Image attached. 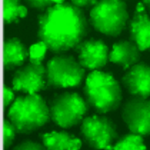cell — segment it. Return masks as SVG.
Listing matches in <instances>:
<instances>
[{
  "label": "cell",
  "mask_w": 150,
  "mask_h": 150,
  "mask_svg": "<svg viewBox=\"0 0 150 150\" xmlns=\"http://www.w3.org/2000/svg\"><path fill=\"white\" fill-rule=\"evenodd\" d=\"M38 23L39 40L56 54L74 49L89 32L82 9L69 2L55 4L42 11Z\"/></svg>",
  "instance_id": "cell-1"
},
{
  "label": "cell",
  "mask_w": 150,
  "mask_h": 150,
  "mask_svg": "<svg viewBox=\"0 0 150 150\" xmlns=\"http://www.w3.org/2000/svg\"><path fill=\"white\" fill-rule=\"evenodd\" d=\"M84 93L89 106L100 114L115 110L122 98L120 86L112 74L99 70L87 76Z\"/></svg>",
  "instance_id": "cell-2"
},
{
  "label": "cell",
  "mask_w": 150,
  "mask_h": 150,
  "mask_svg": "<svg viewBox=\"0 0 150 150\" xmlns=\"http://www.w3.org/2000/svg\"><path fill=\"white\" fill-rule=\"evenodd\" d=\"M8 117L19 134H30L45 125L50 118L49 107L37 93L18 97L11 105Z\"/></svg>",
  "instance_id": "cell-3"
},
{
  "label": "cell",
  "mask_w": 150,
  "mask_h": 150,
  "mask_svg": "<svg viewBox=\"0 0 150 150\" xmlns=\"http://www.w3.org/2000/svg\"><path fill=\"white\" fill-rule=\"evenodd\" d=\"M129 19L124 0H98L90 12V22L98 32L117 36L126 28Z\"/></svg>",
  "instance_id": "cell-4"
},
{
  "label": "cell",
  "mask_w": 150,
  "mask_h": 150,
  "mask_svg": "<svg viewBox=\"0 0 150 150\" xmlns=\"http://www.w3.org/2000/svg\"><path fill=\"white\" fill-rule=\"evenodd\" d=\"M46 88L78 87L83 81L85 69L69 54H58L47 63Z\"/></svg>",
  "instance_id": "cell-5"
},
{
  "label": "cell",
  "mask_w": 150,
  "mask_h": 150,
  "mask_svg": "<svg viewBox=\"0 0 150 150\" xmlns=\"http://www.w3.org/2000/svg\"><path fill=\"white\" fill-rule=\"evenodd\" d=\"M49 108L54 123L60 127L69 128L83 121L89 105L78 93L64 92L52 98Z\"/></svg>",
  "instance_id": "cell-6"
},
{
  "label": "cell",
  "mask_w": 150,
  "mask_h": 150,
  "mask_svg": "<svg viewBox=\"0 0 150 150\" xmlns=\"http://www.w3.org/2000/svg\"><path fill=\"white\" fill-rule=\"evenodd\" d=\"M80 134L84 142L93 148L112 149L118 138L117 127L108 117L93 115L81 121Z\"/></svg>",
  "instance_id": "cell-7"
},
{
  "label": "cell",
  "mask_w": 150,
  "mask_h": 150,
  "mask_svg": "<svg viewBox=\"0 0 150 150\" xmlns=\"http://www.w3.org/2000/svg\"><path fill=\"white\" fill-rule=\"evenodd\" d=\"M121 117L131 132L150 135V99L131 96L122 104Z\"/></svg>",
  "instance_id": "cell-8"
},
{
  "label": "cell",
  "mask_w": 150,
  "mask_h": 150,
  "mask_svg": "<svg viewBox=\"0 0 150 150\" xmlns=\"http://www.w3.org/2000/svg\"><path fill=\"white\" fill-rule=\"evenodd\" d=\"M13 89L26 94L46 88V70L42 63H29L18 69L12 78Z\"/></svg>",
  "instance_id": "cell-9"
},
{
  "label": "cell",
  "mask_w": 150,
  "mask_h": 150,
  "mask_svg": "<svg viewBox=\"0 0 150 150\" xmlns=\"http://www.w3.org/2000/svg\"><path fill=\"white\" fill-rule=\"evenodd\" d=\"M74 50L80 64L85 69L98 70L104 67L108 59V49L100 39L91 38L80 42Z\"/></svg>",
  "instance_id": "cell-10"
},
{
  "label": "cell",
  "mask_w": 150,
  "mask_h": 150,
  "mask_svg": "<svg viewBox=\"0 0 150 150\" xmlns=\"http://www.w3.org/2000/svg\"><path fill=\"white\" fill-rule=\"evenodd\" d=\"M122 83L132 96L150 97V65L139 62L128 69L122 77Z\"/></svg>",
  "instance_id": "cell-11"
},
{
  "label": "cell",
  "mask_w": 150,
  "mask_h": 150,
  "mask_svg": "<svg viewBox=\"0 0 150 150\" xmlns=\"http://www.w3.org/2000/svg\"><path fill=\"white\" fill-rule=\"evenodd\" d=\"M130 40L141 52L150 50V16L141 2L137 3L132 18L129 22Z\"/></svg>",
  "instance_id": "cell-12"
},
{
  "label": "cell",
  "mask_w": 150,
  "mask_h": 150,
  "mask_svg": "<svg viewBox=\"0 0 150 150\" xmlns=\"http://www.w3.org/2000/svg\"><path fill=\"white\" fill-rule=\"evenodd\" d=\"M141 52L138 46L131 40H121L113 44L108 59L124 70H127L139 62Z\"/></svg>",
  "instance_id": "cell-13"
},
{
  "label": "cell",
  "mask_w": 150,
  "mask_h": 150,
  "mask_svg": "<svg viewBox=\"0 0 150 150\" xmlns=\"http://www.w3.org/2000/svg\"><path fill=\"white\" fill-rule=\"evenodd\" d=\"M26 47L16 37L6 39L4 43V67L11 71L21 66L28 56Z\"/></svg>",
  "instance_id": "cell-14"
},
{
  "label": "cell",
  "mask_w": 150,
  "mask_h": 150,
  "mask_svg": "<svg viewBox=\"0 0 150 150\" xmlns=\"http://www.w3.org/2000/svg\"><path fill=\"white\" fill-rule=\"evenodd\" d=\"M41 139L47 149H78L81 146L80 139L64 131L43 134Z\"/></svg>",
  "instance_id": "cell-15"
},
{
  "label": "cell",
  "mask_w": 150,
  "mask_h": 150,
  "mask_svg": "<svg viewBox=\"0 0 150 150\" xmlns=\"http://www.w3.org/2000/svg\"><path fill=\"white\" fill-rule=\"evenodd\" d=\"M28 14V9L21 0H4V21L6 25L17 23Z\"/></svg>",
  "instance_id": "cell-16"
},
{
  "label": "cell",
  "mask_w": 150,
  "mask_h": 150,
  "mask_svg": "<svg viewBox=\"0 0 150 150\" xmlns=\"http://www.w3.org/2000/svg\"><path fill=\"white\" fill-rule=\"evenodd\" d=\"M146 145L143 136L131 132L118 138L114 144V149H145Z\"/></svg>",
  "instance_id": "cell-17"
},
{
  "label": "cell",
  "mask_w": 150,
  "mask_h": 150,
  "mask_svg": "<svg viewBox=\"0 0 150 150\" xmlns=\"http://www.w3.org/2000/svg\"><path fill=\"white\" fill-rule=\"evenodd\" d=\"M47 47L45 43L39 41L32 45L29 49V61L30 63L39 64L44 59Z\"/></svg>",
  "instance_id": "cell-18"
},
{
  "label": "cell",
  "mask_w": 150,
  "mask_h": 150,
  "mask_svg": "<svg viewBox=\"0 0 150 150\" xmlns=\"http://www.w3.org/2000/svg\"><path fill=\"white\" fill-rule=\"evenodd\" d=\"M16 131L9 120L4 122V149H7L13 143Z\"/></svg>",
  "instance_id": "cell-19"
},
{
  "label": "cell",
  "mask_w": 150,
  "mask_h": 150,
  "mask_svg": "<svg viewBox=\"0 0 150 150\" xmlns=\"http://www.w3.org/2000/svg\"><path fill=\"white\" fill-rule=\"evenodd\" d=\"M13 150H45L44 145L30 139L25 140L14 146Z\"/></svg>",
  "instance_id": "cell-20"
},
{
  "label": "cell",
  "mask_w": 150,
  "mask_h": 150,
  "mask_svg": "<svg viewBox=\"0 0 150 150\" xmlns=\"http://www.w3.org/2000/svg\"><path fill=\"white\" fill-rule=\"evenodd\" d=\"M27 5L38 11H43L54 4L51 0H23Z\"/></svg>",
  "instance_id": "cell-21"
},
{
  "label": "cell",
  "mask_w": 150,
  "mask_h": 150,
  "mask_svg": "<svg viewBox=\"0 0 150 150\" xmlns=\"http://www.w3.org/2000/svg\"><path fill=\"white\" fill-rule=\"evenodd\" d=\"M15 95L13 90L6 85L4 86V107H7L14 100Z\"/></svg>",
  "instance_id": "cell-22"
},
{
  "label": "cell",
  "mask_w": 150,
  "mask_h": 150,
  "mask_svg": "<svg viewBox=\"0 0 150 150\" xmlns=\"http://www.w3.org/2000/svg\"><path fill=\"white\" fill-rule=\"evenodd\" d=\"M71 4L80 9L92 8L97 2V0H71Z\"/></svg>",
  "instance_id": "cell-23"
},
{
  "label": "cell",
  "mask_w": 150,
  "mask_h": 150,
  "mask_svg": "<svg viewBox=\"0 0 150 150\" xmlns=\"http://www.w3.org/2000/svg\"><path fill=\"white\" fill-rule=\"evenodd\" d=\"M141 2L144 5L146 9L150 12V0H142Z\"/></svg>",
  "instance_id": "cell-24"
},
{
  "label": "cell",
  "mask_w": 150,
  "mask_h": 150,
  "mask_svg": "<svg viewBox=\"0 0 150 150\" xmlns=\"http://www.w3.org/2000/svg\"><path fill=\"white\" fill-rule=\"evenodd\" d=\"M53 4H61V3H63L64 2V0H51Z\"/></svg>",
  "instance_id": "cell-25"
}]
</instances>
